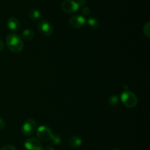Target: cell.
I'll list each match as a JSON object with an SVG mask.
<instances>
[{
	"mask_svg": "<svg viewBox=\"0 0 150 150\" xmlns=\"http://www.w3.org/2000/svg\"><path fill=\"white\" fill-rule=\"evenodd\" d=\"M0 150H16V149L12 145H5Z\"/></svg>",
	"mask_w": 150,
	"mask_h": 150,
	"instance_id": "17",
	"label": "cell"
},
{
	"mask_svg": "<svg viewBox=\"0 0 150 150\" xmlns=\"http://www.w3.org/2000/svg\"><path fill=\"white\" fill-rule=\"evenodd\" d=\"M37 136L44 141H51L54 144L61 142V138L58 135H54L50 128L46 126H40L37 129Z\"/></svg>",
	"mask_w": 150,
	"mask_h": 150,
	"instance_id": "1",
	"label": "cell"
},
{
	"mask_svg": "<svg viewBox=\"0 0 150 150\" xmlns=\"http://www.w3.org/2000/svg\"><path fill=\"white\" fill-rule=\"evenodd\" d=\"M79 4L73 0H64L61 4V8L64 13H73L77 11L79 9Z\"/></svg>",
	"mask_w": 150,
	"mask_h": 150,
	"instance_id": "5",
	"label": "cell"
},
{
	"mask_svg": "<svg viewBox=\"0 0 150 150\" xmlns=\"http://www.w3.org/2000/svg\"><path fill=\"white\" fill-rule=\"evenodd\" d=\"M4 126H5V123H4V121L2 119H1V118H0V130H1V129H4Z\"/></svg>",
	"mask_w": 150,
	"mask_h": 150,
	"instance_id": "19",
	"label": "cell"
},
{
	"mask_svg": "<svg viewBox=\"0 0 150 150\" xmlns=\"http://www.w3.org/2000/svg\"><path fill=\"white\" fill-rule=\"evenodd\" d=\"M38 29L40 33L43 36H50L52 34V26L46 20H42L40 21L38 24Z\"/></svg>",
	"mask_w": 150,
	"mask_h": 150,
	"instance_id": "6",
	"label": "cell"
},
{
	"mask_svg": "<svg viewBox=\"0 0 150 150\" xmlns=\"http://www.w3.org/2000/svg\"><path fill=\"white\" fill-rule=\"evenodd\" d=\"M7 26L10 29L13 31H18L20 28V22L18 19L15 17H11L7 20Z\"/></svg>",
	"mask_w": 150,
	"mask_h": 150,
	"instance_id": "9",
	"label": "cell"
},
{
	"mask_svg": "<svg viewBox=\"0 0 150 150\" xmlns=\"http://www.w3.org/2000/svg\"><path fill=\"white\" fill-rule=\"evenodd\" d=\"M121 101L127 107H134L138 103V99L133 93L125 91L121 94Z\"/></svg>",
	"mask_w": 150,
	"mask_h": 150,
	"instance_id": "3",
	"label": "cell"
},
{
	"mask_svg": "<svg viewBox=\"0 0 150 150\" xmlns=\"http://www.w3.org/2000/svg\"><path fill=\"white\" fill-rule=\"evenodd\" d=\"M29 17L32 20H38L41 17V13L38 10L32 9L29 12Z\"/></svg>",
	"mask_w": 150,
	"mask_h": 150,
	"instance_id": "12",
	"label": "cell"
},
{
	"mask_svg": "<svg viewBox=\"0 0 150 150\" xmlns=\"http://www.w3.org/2000/svg\"><path fill=\"white\" fill-rule=\"evenodd\" d=\"M111 150H120V149H113Z\"/></svg>",
	"mask_w": 150,
	"mask_h": 150,
	"instance_id": "22",
	"label": "cell"
},
{
	"mask_svg": "<svg viewBox=\"0 0 150 150\" xmlns=\"http://www.w3.org/2000/svg\"><path fill=\"white\" fill-rule=\"evenodd\" d=\"M88 24L92 29H98L100 26V22L98 19L95 17H90L87 21Z\"/></svg>",
	"mask_w": 150,
	"mask_h": 150,
	"instance_id": "11",
	"label": "cell"
},
{
	"mask_svg": "<svg viewBox=\"0 0 150 150\" xmlns=\"http://www.w3.org/2000/svg\"><path fill=\"white\" fill-rule=\"evenodd\" d=\"M35 36V34L32 30L29 29H25L22 32V38L26 41H31Z\"/></svg>",
	"mask_w": 150,
	"mask_h": 150,
	"instance_id": "13",
	"label": "cell"
},
{
	"mask_svg": "<svg viewBox=\"0 0 150 150\" xmlns=\"http://www.w3.org/2000/svg\"><path fill=\"white\" fill-rule=\"evenodd\" d=\"M76 1V3L79 4V6L84 5V4H86V0H77V1Z\"/></svg>",
	"mask_w": 150,
	"mask_h": 150,
	"instance_id": "18",
	"label": "cell"
},
{
	"mask_svg": "<svg viewBox=\"0 0 150 150\" xmlns=\"http://www.w3.org/2000/svg\"><path fill=\"white\" fill-rule=\"evenodd\" d=\"M37 129V123L34 119H29L25 121L21 126V132L25 136L33 135Z\"/></svg>",
	"mask_w": 150,
	"mask_h": 150,
	"instance_id": "4",
	"label": "cell"
},
{
	"mask_svg": "<svg viewBox=\"0 0 150 150\" xmlns=\"http://www.w3.org/2000/svg\"><path fill=\"white\" fill-rule=\"evenodd\" d=\"M69 24L72 27L79 29L84 26V24H86V19L83 16L76 15L70 18L69 20Z\"/></svg>",
	"mask_w": 150,
	"mask_h": 150,
	"instance_id": "7",
	"label": "cell"
},
{
	"mask_svg": "<svg viewBox=\"0 0 150 150\" xmlns=\"http://www.w3.org/2000/svg\"><path fill=\"white\" fill-rule=\"evenodd\" d=\"M3 49H4V44H3L2 41L0 39V51H2Z\"/></svg>",
	"mask_w": 150,
	"mask_h": 150,
	"instance_id": "21",
	"label": "cell"
},
{
	"mask_svg": "<svg viewBox=\"0 0 150 150\" xmlns=\"http://www.w3.org/2000/svg\"><path fill=\"white\" fill-rule=\"evenodd\" d=\"M24 146L27 150H40L42 144L38 138H31L25 141Z\"/></svg>",
	"mask_w": 150,
	"mask_h": 150,
	"instance_id": "8",
	"label": "cell"
},
{
	"mask_svg": "<svg viewBox=\"0 0 150 150\" xmlns=\"http://www.w3.org/2000/svg\"><path fill=\"white\" fill-rule=\"evenodd\" d=\"M143 32L144 35H146L148 38L150 37L149 35V32H150V23L149 21L144 26V29H143Z\"/></svg>",
	"mask_w": 150,
	"mask_h": 150,
	"instance_id": "15",
	"label": "cell"
},
{
	"mask_svg": "<svg viewBox=\"0 0 150 150\" xmlns=\"http://www.w3.org/2000/svg\"><path fill=\"white\" fill-rule=\"evenodd\" d=\"M108 102L110 106H111V107H115L120 102V99H119V97L117 95H112L111 96L109 97Z\"/></svg>",
	"mask_w": 150,
	"mask_h": 150,
	"instance_id": "14",
	"label": "cell"
},
{
	"mask_svg": "<svg viewBox=\"0 0 150 150\" xmlns=\"http://www.w3.org/2000/svg\"><path fill=\"white\" fill-rule=\"evenodd\" d=\"M40 150H55L52 146H47L44 147V148H41Z\"/></svg>",
	"mask_w": 150,
	"mask_h": 150,
	"instance_id": "20",
	"label": "cell"
},
{
	"mask_svg": "<svg viewBox=\"0 0 150 150\" xmlns=\"http://www.w3.org/2000/svg\"><path fill=\"white\" fill-rule=\"evenodd\" d=\"M81 12H82V14H83V16H88V15H89V13H90V9H89V7H85L82 9Z\"/></svg>",
	"mask_w": 150,
	"mask_h": 150,
	"instance_id": "16",
	"label": "cell"
},
{
	"mask_svg": "<svg viewBox=\"0 0 150 150\" xmlns=\"http://www.w3.org/2000/svg\"><path fill=\"white\" fill-rule=\"evenodd\" d=\"M6 44L11 51L19 53L23 50V43L21 38L16 34H10L6 38Z\"/></svg>",
	"mask_w": 150,
	"mask_h": 150,
	"instance_id": "2",
	"label": "cell"
},
{
	"mask_svg": "<svg viewBox=\"0 0 150 150\" xmlns=\"http://www.w3.org/2000/svg\"><path fill=\"white\" fill-rule=\"evenodd\" d=\"M67 144L72 148H78V147L81 146L82 144V140L81 138L77 135H74V136L71 137L70 139L67 141Z\"/></svg>",
	"mask_w": 150,
	"mask_h": 150,
	"instance_id": "10",
	"label": "cell"
}]
</instances>
